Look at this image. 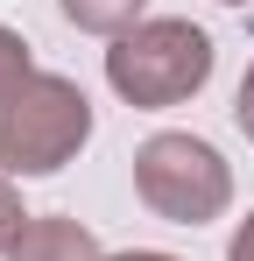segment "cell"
<instances>
[{"instance_id":"cell-3","label":"cell","mask_w":254,"mask_h":261,"mask_svg":"<svg viewBox=\"0 0 254 261\" xmlns=\"http://www.w3.org/2000/svg\"><path fill=\"white\" fill-rule=\"evenodd\" d=\"M134 191L169 226H212L233 205V170L198 134H148L134 148Z\"/></svg>"},{"instance_id":"cell-11","label":"cell","mask_w":254,"mask_h":261,"mask_svg":"<svg viewBox=\"0 0 254 261\" xmlns=\"http://www.w3.org/2000/svg\"><path fill=\"white\" fill-rule=\"evenodd\" d=\"M219 7H247V0H219Z\"/></svg>"},{"instance_id":"cell-2","label":"cell","mask_w":254,"mask_h":261,"mask_svg":"<svg viewBox=\"0 0 254 261\" xmlns=\"http://www.w3.org/2000/svg\"><path fill=\"white\" fill-rule=\"evenodd\" d=\"M205 78H212V36L176 14H156L106 49V85L141 113L184 106L191 92H205Z\"/></svg>"},{"instance_id":"cell-1","label":"cell","mask_w":254,"mask_h":261,"mask_svg":"<svg viewBox=\"0 0 254 261\" xmlns=\"http://www.w3.org/2000/svg\"><path fill=\"white\" fill-rule=\"evenodd\" d=\"M92 141V99L57 71H29L0 92V176H49Z\"/></svg>"},{"instance_id":"cell-9","label":"cell","mask_w":254,"mask_h":261,"mask_svg":"<svg viewBox=\"0 0 254 261\" xmlns=\"http://www.w3.org/2000/svg\"><path fill=\"white\" fill-rule=\"evenodd\" d=\"M226 261H254V212L233 226V240H226Z\"/></svg>"},{"instance_id":"cell-6","label":"cell","mask_w":254,"mask_h":261,"mask_svg":"<svg viewBox=\"0 0 254 261\" xmlns=\"http://www.w3.org/2000/svg\"><path fill=\"white\" fill-rule=\"evenodd\" d=\"M36 64H29V43L14 36V29H0V92L14 85V78H29Z\"/></svg>"},{"instance_id":"cell-5","label":"cell","mask_w":254,"mask_h":261,"mask_svg":"<svg viewBox=\"0 0 254 261\" xmlns=\"http://www.w3.org/2000/svg\"><path fill=\"white\" fill-rule=\"evenodd\" d=\"M57 7H64L71 29H85V36H113V43H120L127 29H141V7H148V0H57Z\"/></svg>"},{"instance_id":"cell-10","label":"cell","mask_w":254,"mask_h":261,"mask_svg":"<svg viewBox=\"0 0 254 261\" xmlns=\"http://www.w3.org/2000/svg\"><path fill=\"white\" fill-rule=\"evenodd\" d=\"M106 261H176V254H156V247H134V254H106Z\"/></svg>"},{"instance_id":"cell-8","label":"cell","mask_w":254,"mask_h":261,"mask_svg":"<svg viewBox=\"0 0 254 261\" xmlns=\"http://www.w3.org/2000/svg\"><path fill=\"white\" fill-rule=\"evenodd\" d=\"M233 120H240V134L254 141V64H247V78H240V99H233Z\"/></svg>"},{"instance_id":"cell-4","label":"cell","mask_w":254,"mask_h":261,"mask_svg":"<svg viewBox=\"0 0 254 261\" xmlns=\"http://www.w3.org/2000/svg\"><path fill=\"white\" fill-rule=\"evenodd\" d=\"M7 261H106V254H99L92 226L49 212V219H29V226H21V240L7 247Z\"/></svg>"},{"instance_id":"cell-7","label":"cell","mask_w":254,"mask_h":261,"mask_svg":"<svg viewBox=\"0 0 254 261\" xmlns=\"http://www.w3.org/2000/svg\"><path fill=\"white\" fill-rule=\"evenodd\" d=\"M21 226H29V212H21V198H14V184L0 176V261H7V247L21 240Z\"/></svg>"}]
</instances>
